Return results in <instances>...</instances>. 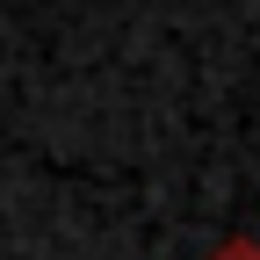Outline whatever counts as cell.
Segmentation results:
<instances>
[{
    "mask_svg": "<svg viewBox=\"0 0 260 260\" xmlns=\"http://www.w3.org/2000/svg\"><path fill=\"white\" fill-rule=\"evenodd\" d=\"M217 260H260V246H253V239H224V246H217Z\"/></svg>",
    "mask_w": 260,
    "mask_h": 260,
    "instance_id": "6da1fadb",
    "label": "cell"
}]
</instances>
